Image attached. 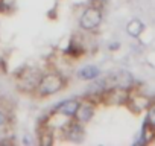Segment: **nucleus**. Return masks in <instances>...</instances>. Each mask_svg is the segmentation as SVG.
Masks as SVG:
<instances>
[{"mask_svg": "<svg viewBox=\"0 0 155 146\" xmlns=\"http://www.w3.org/2000/svg\"><path fill=\"white\" fill-rule=\"evenodd\" d=\"M62 88V78L59 75H46L41 78L38 87H37V93L38 96H50L55 95L56 91H59Z\"/></svg>", "mask_w": 155, "mask_h": 146, "instance_id": "obj_1", "label": "nucleus"}, {"mask_svg": "<svg viewBox=\"0 0 155 146\" xmlns=\"http://www.w3.org/2000/svg\"><path fill=\"white\" fill-rule=\"evenodd\" d=\"M105 87L107 88H113V87H119V88H129L134 82L132 76L128 71H117V73H111L107 78H104Z\"/></svg>", "mask_w": 155, "mask_h": 146, "instance_id": "obj_2", "label": "nucleus"}, {"mask_svg": "<svg viewBox=\"0 0 155 146\" xmlns=\"http://www.w3.org/2000/svg\"><path fill=\"white\" fill-rule=\"evenodd\" d=\"M101 22H102V12H101V9L96 8V6L87 8V9L84 11V14L81 15V20H79L81 28L88 29V31L97 28V26L101 25Z\"/></svg>", "mask_w": 155, "mask_h": 146, "instance_id": "obj_3", "label": "nucleus"}, {"mask_svg": "<svg viewBox=\"0 0 155 146\" xmlns=\"http://www.w3.org/2000/svg\"><path fill=\"white\" fill-rule=\"evenodd\" d=\"M40 81H41L40 71L35 70V68H29V70H26L23 75L20 76L18 85H20V88L25 90V91H32V90H35V88L38 87Z\"/></svg>", "mask_w": 155, "mask_h": 146, "instance_id": "obj_4", "label": "nucleus"}, {"mask_svg": "<svg viewBox=\"0 0 155 146\" xmlns=\"http://www.w3.org/2000/svg\"><path fill=\"white\" fill-rule=\"evenodd\" d=\"M102 96L105 98V101H107L108 104H116V105L125 104V102H128V99H129V96H128V93H126V88H119V87L107 88V90L102 93Z\"/></svg>", "mask_w": 155, "mask_h": 146, "instance_id": "obj_5", "label": "nucleus"}, {"mask_svg": "<svg viewBox=\"0 0 155 146\" xmlns=\"http://www.w3.org/2000/svg\"><path fill=\"white\" fill-rule=\"evenodd\" d=\"M93 113H94V107L90 102H85V104L78 107L74 117H76V120L79 122V123H87L93 117Z\"/></svg>", "mask_w": 155, "mask_h": 146, "instance_id": "obj_6", "label": "nucleus"}, {"mask_svg": "<svg viewBox=\"0 0 155 146\" xmlns=\"http://www.w3.org/2000/svg\"><path fill=\"white\" fill-rule=\"evenodd\" d=\"M65 137H67L70 141H73V143L82 141V138H84V129H82L81 123H79V122L70 123V125L67 126V129H65Z\"/></svg>", "mask_w": 155, "mask_h": 146, "instance_id": "obj_7", "label": "nucleus"}, {"mask_svg": "<svg viewBox=\"0 0 155 146\" xmlns=\"http://www.w3.org/2000/svg\"><path fill=\"white\" fill-rule=\"evenodd\" d=\"M78 107H79V102H78L76 99H68V101L61 102V104L55 108V111H56V113H59V114H64V116L71 117V116H74V114H76Z\"/></svg>", "mask_w": 155, "mask_h": 146, "instance_id": "obj_8", "label": "nucleus"}, {"mask_svg": "<svg viewBox=\"0 0 155 146\" xmlns=\"http://www.w3.org/2000/svg\"><path fill=\"white\" fill-rule=\"evenodd\" d=\"M97 76H99V68L94 67V65H85V67L79 68V71H78V78H79V79H85V81L94 79Z\"/></svg>", "mask_w": 155, "mask_h": 146, "instance_id": "obj_9", "label": "nucleus"}, {"mask_svg": "<svg viewBox=\"0 0 155 146\" xmlns=\"http://www.w3.org/2000/svg\"><path fill=\"white\" fill-rule=\"evenodd\" d=\"M143 29H144L143 23H141L140 20H137V18L131 20V22L128 23V26H126V31H128V34H129L131 37H138V35L143 32Z\"/></svg>", "mask_w": 155, "mask_h": 146, "instance_id": "obj_10", "label": "nucleus"}, {"mask_svg": "<svg viewBox=\"0 0 155 146\" xmlns=\"http://www.w3.org/2000/svg\"><path fill=\"white\" fill-rule=\"evenodd\" d=\"M132 101H134V104L131 107H132L134 111H141L143 108H146L149 105L147 99H144V98H132Z\"/></svg>", "mask_w": 155, "mask_h": 146, "instance_id": "obj_11", "label": "nucleus"}, {"mask_svg": "<svg viewBox=\"0 0 155 146\" xmlns=\"http://www.w3.org/2000/svg\"><path fill=\"white\" fill-rule=\"evenodd\" d=\"M146 122L150 128H155V104L150 105L147 108V117H146Z\"/></svg>", "mask_w": 155, "mask_h": 146, "instance_id": "obj_12", "label": "nucleus"}, {"mask_svg": "<svg viewBox=\"0 0 155 146\" xmlns=\"http://www.w3.org/2000/svg\"><path fill=\"white\" fill-rule=\"evenodd\" d=\"M52 141H53V138H52V134L50 132H43L40 135V143L43 146H49V144H52Z\"/></svg>", "mask_w": 155, "mask_h": 146, "instance_id": "obj_13", "label": "nucleus"}, {"mask_svg": "<svg viewBox=\"0 0 155 146\" xmlns=\"http://www.w3.org/2000/svg\"><path fill=\"white\" fill-rule=\"evenodd\" d=\"M6 122H8V114L3 110H0V126L6 125Z\"/></svg>", "mask_w": 155, "mask_h": 146, "instance_id": "obj_14", "label": "nucleus"}, {"mask_svg": "<svg viewBox=\"0 0 155 146\" xmlns=\"http://www.w3.org/2000/svg\"><path fill=\"white\" fill-rule=\"evenodd\" d=\"M3 137H5V132H3L2 129H0V141H2V138H3Z\"/></svg>", "mask_w": 155, "mask_h": 146, "instance_id": "obj_15", "label": "nucleus"}]
</instances>
